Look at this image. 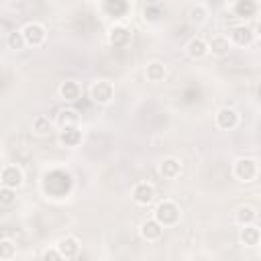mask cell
I'll return each mask as SVG.
<instances>
[{"label":"cell","instance_id":"obj_23","mask_svg":"<svg viewBox=\"0 0 261 261\" xmlns=\"http://www.w3.org/2000/svg\"><path fill=\"white\" fill-rule=\"evenodd\" d=\"M102 10L108 14V16H122L126 10H128V4L126 2H120V0H108L102 4Z\"/></svg>","mask_w":261,"mask_h":261},{"label":"cell","instance_id":"obj_12","mask_svg":"<svg viewBox=\"0 0 261 261\" xmlns=\"http://www.w3.org/2000/svg\"><path fill=\"white\" fill-rule=\"evenodd\" d=\"M55 249L59 251V255L63 257V259H73L77 253H80V241L75 239V237H61L59 241H57V245H55Z\"/></svg>","mask_w":261,"mask_h":261},{"label":"cell","instance_id":"obj_27","mask_svg":"<svg viewBox=\"0 0 261 261\" xmlns=\"http://www.w3.org/2000/svg\"><path fill=\"white\" fill-rule=\"evenodd\" d=\"M159 16H161V6H159V4H147V6H145L143 18H145L147 22H155V20H159Z\"/></svg>","mask_w":261,"mask_h":261},{"label":"cell","instance_id":"obj_22","mask_svg":"<svg viewBox=\"0 0 261 261\" xmlns=\"http://www.w3.org/2000/svg\"><path fill=\"white\" fill-rule=\"evenodd\" d=\"M255 218H257V212H255L253 206H239L237 212H234V220H237L241 226H245V224H253Z\"/></svg>","mask_w":261,"mask_h":261},{"label":"cell","instance_id":"obj_19","mask_svg":"<svg viewBox=\"0 0 261 261\" xmlns=\"http://www.w3.org/2000/svg\"><path fill=\"white\" fill-rule=\"evenodd\" d=\"M181 171V163L179 159L175 157H165L161 163H159V173L165 177V179H175Z\"/></svg>","mask_w":261,"mask_h":261},{"label":"cell","instance_id":"obj_7","mask_svg":"<svg viewBox=\"0 0 261 261\" xmlns=\"http://www.w3.org/2000/svg\"><path fill=\"white\" fill-rule=\"evenodd\" d=\"M133 39V33L126 24L122 22H114L110 29H108V43L112 47H126Z\"/></svg>","mask_w":261,"mask_h":261},{"label":"cell","instance_id":"obj_15","mask_svg":"<svg viewBox=\"0 0 261 261\" xmlns=\"http://www.w3.org/2000/svg\"><path fill=\"white\" fill-rule=\"evenodd\" d=\"M57 141L63 145V147H77L82 143V130L77 126H65L59 130V137Z\"/></svg>","mask_w":261,"mask_h":261},{"label":"cell","instance_id":"obj_14","mask_svg":"<svg viewBox=\"0 0 261 261\" xmlns=\"http://www.w3.org/2000/svg\"><path fill=\"white\" fill-rule=\"evenodd\" d=\"M257 8H259V4L255 0H237V2L230 4L232 14L239 16V18H251V16H255Z\"/></svg>","mask_w":261,"mask_h":261},{"label":"cell","instance_id":"obj_9","mask_svg":"<svg viewBox=\"0 0 261 261\" xmlns=\"http://www.w3.org/2000/svg\"><path fill=\"white\" fill-rule=\"evenodd\" d=\"M214 120H216V126H218V128H222V130H232V128L239 124V112H237L234 108H230V106H222V108L216 112Z\"/></svg>","mask_w":261,"mask_h":261},{"label":"cell","instance_id":"obj_1","mask_svg":"<svg viewBox=\"0 0 261 261\" xmlns=\"http://www.w3.org/2000/svg\"><path fill=\"white\" fill-rule=\"evenodd\" d=\"M179 216H181V210H179V206L173 200H163L153 210V220L159 222L163 228L177 224L179 222Z\"/></svg>","mask_w":261,"mask_h":261},{"label":"cell","instance_id":"obj_17","mask_svg":"<svg viewBox=\"0 0 261 261\" xmlns=\"http://www.w3.org/2000/svg\"><path fill=\"white\" fill-rule=\"evenodd\" d=\"M206 43H208V53H212V55H226L232 47L226 35H212V39Z\"/></svg>","mask_w":261,"mask_h":261},{"label":"cell","instance_id":"obj_16","mask_svg":"<svg viewBox=\"0 0 261 261\" xmlns=\"http://www.w3.org/2000/svg\"><path fill=\"white\" fill-rule=\"evenodd\" d=\"M259 239H261V230L255 224H245L239 230V241L245 247H257L259 245Z\"/></svg>","mask_w":261,"mask_h":261},{"label":"cell","instance_id":"obj_20","mask_svg":"<svg viewBox=\"0 0 261 261\" xmlns=\"http://www.w3.org/2000/svg\"><path fill=\"white\" fill-rule=\"evenodd\" d=\"M55 122L59 124V128H65V126H77L80 122V114L75 108H61L57 112V118Z\"/></svg>","mask_w":261,"mask_h":261},{"label":"cell","instance_id":"obj_13","mask_svg":"<svg viewBox=\"0 0 261 261\" xmlns=\"http://www.w3.org/2000/svg\"><path fill=\"white\" fill-rule=\"evenodd\" d=\"M165 75H167V67H165L163 61L153 59V61H149V63L145 65V77H147V82L159 84V82L165 80Z\"/></svg>","mask_w":261,"mask_h":261},{"label":"cell","instance_id":"obj_25","mask_svg":"<svg viewBox=\"0 0 261 261\" xmlns=\"http://www.w3.org/2000/svg\"><path fill=\"white\" fill-rule=\"evenodd\" d=\"M6 45H8V49H12V51H22V49L27 47V43H24L20 31H10L8 37H6Z\"/></svg>","mask_w":261,"mask_h":261},{"label":"cell","instance_id":"obj_4","mask_svg":"<svg viewBox=\"0 0 261 261\" xmlns=\"http://www.w3.org/2000/svg\"><path fill=\"white\" fill-rule=\"evenodd\" d=\"M20 33H22V39H24L27 47H41L47 41V29L41 22H35V20L27 22L20 29Z\"/></svg>","mask_w":261,"mask_h":261},{"label":"cell","instance_id":"obj_11","mask_svg":"<svg viewBox=\"0 0 261 261\" xmlns=\"http://www.w3.org/2000/svg\"><path fill=\"white\" fill-rule=\"evenodd\" d=\"M57 92H59V98H61L63 102H75V100H80V96H82V86H80L75 80H65V82L59 84Z\"/></svg>","mask_w":261,"mask_h":261},{"label":"cell","instance_id":"obj_3","mask_svg":"<svg viewBox=\"0 0 261 261\" xmlns=\"http://www.w3.org/2000/svg\"><path fill=\"white\" fill-rule=\"evenodd\" d=\"M88 94H90V100L94 104H100V106H106L114 100V86L112 82L108 80H94L88 88Z\"/></svg>","mask_w":261,"mask_h":261},{"label":"cell","instance_id":"obj_29","mask_svg":"<svg viewBox=\"0 0 261 261\" xmlns=\"http://www.w3.org/2000/svg\"><path fill=\"white\" fill-rule=\"evenodd\" d=\"M41 261H65V259L59 255V251H57L55 247H51V249H45V251H43Z\"/></svg>","mask_w":261,"mask_h":261},{"label":"cell","instance_id":"obj_2","mask_svg":"<svg viewBox=\"0 0 261 261\" xmlns=\"http://www.w3.org/2000/svg\"><path fill=\"white\" fill-rule=\"evenodd\" d=\"M232 175L239 179V181H255L257 175H259V161L255 157H241L232 163Z\"/></svg>","mask_w":261,"mask_h":261},{"label":"cell","instance_id":"obj_6","mask_svg":"<svg viewBox=\"0 0 261 261\" xmlns=\"http://www.w3.org/2000/svg\"><path fill=\"white\" fill-rule=\"evenodd\" d=\"M228 41H230V45L249 47L255 41V31L249 24H234L228 33Z\"/></svg>","mask_w":261,"mask_h":261},{"label":"cell","instance_id":"obj_24","mask_svg":"<svg viewBox=\"0 0 261 261\" xmlns=\"http://www.w3.org/2000/svg\"><path fill=\"white\" fill-rule=\"evenodd\" d=\"M188 16H190V22L202 24V22L206 20V16H208V8H206L204 4H194V6H190Z\"/></svg>","mask_w":261,"mask_h":261},{"label":"cell","instance_id":"obj_28","mask_svg":"<svg viewBox=\"0 0 261 261\" xmlns=\"http://www.w3.org/2000/svg\"><path fill=\"white\" fill-rule=\"evenodd\" d=\"M16 202V190L12 188H0V206H12Z\"/></svg>","mask_w":261,"mask_h":261},{"label":"cell","instance_id":"obj_5","mask_svg":"<svg viewBox=\"0 0 261 261\" xmlns=\"http://www.w3.org/2000/svg\"><path fill=\"white\" fill-rule=\"evenodd\" d=\"M0 181H2L4 188H12V190H16V188L22 186V181H24V173H22V169H20L18 165L8 163V165H4L2 171H0Z\"/></svg>","mask_w":261,"mask_h":261},{"label":"cell","instance_id":"obj_26","mask_svg":"<svg viewBox=\"0 0 261 261\" xmlns=\"http://www.w3.org/2000/svg\"><path fill=\"white\" fill-rule=\"evenodd\" d=\"M16 255V245L10 239H0V261H10Z\"/></svg>","mask_w":261,"mask_h":261},{"label":"cell","instance_id":"obj_8","mask_svg":"<svg viewBox=\"0 0 261 261\" xmlns=\"http://www.w3.org/2000/svg\"><path fill=\"white\" fill-rule=\"evenodd\" d=\"M130 194H133L135 204H139V206H149V204L155 200V188H153V184H149V181H139V184H135Z\"/></svg>","mask_w":261,"mask_h":261},{"label":"cell","instance_id":"obj_18","mask_svg":"<svg viewBox=\"0 0 261 261\" xmlns=\"http://www.w3.org/2000/svg\"><path fill=\"white\" fill-rule=\"evenodd\" d=\"M186 51H188V55H190L192 59H202V57L208 55V43H206V39H202V37H194V39L188 41Z\"/></svg>","mask_w":261,"mask_h":261},{"label":"cell","instance_id":"obj_10","mask_svg":"<svg viewBox=\"0 0 261 261\" xmlns=\"http://www.w3.org/2000/svg\"><path fill=\"white\" fill-rule=\"evenodd\" d=\"M139 234H141L143 241H147V243H155V241H159V239L163 237V226H161L159 222H155L153 218H147V220L141 222V226H139Z\"/></svg>","mask_w":261,"mask_h":261},{"label":"cell","instance_id":"obj_21","mask_svg":"<svg viewBox=\"0 0 261 261\" xmlns=\"http://www.w3.org/2000/svg\"><path fill=\"white\" fill-rule=\"evenodd\" d=\"M51 126H53V122H51L49 116H45V114H39V116L33 118V133H35L37 137H47V135L51 133Z\"/></svg>","mask_w":261,"mask_h":261}]
</instances>
